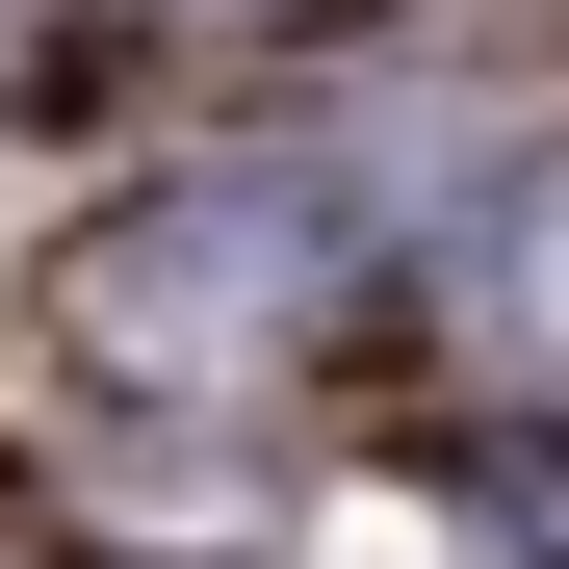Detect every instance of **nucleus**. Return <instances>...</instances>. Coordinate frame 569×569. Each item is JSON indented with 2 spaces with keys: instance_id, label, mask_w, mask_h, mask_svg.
I'll return each mask as SVG.
<instances>
[{
  "instance_id": "f03ea898",
  "label": "nucleus",
  "mask_w": 569,
  "mask_h": 569,
  "mask_svg": "<svg viewBox=\"0 0 569 569\" xmlns=\"http://www.w3.org/2000/svg\"><path fill=\"white\" fill-rule=\"evenodd\" d=\"M466 518H492L518 569H569V440H466Z\"/></svg>"
},
{
  "instance_id": "f257e3e1",
  "label": "nucleus",
  "mask_w": 569,
  "mask_h": 569,
  "mask_svg": "<svg viewBox=\"0 0 569 569\" xmlns=\"http://www.w3.org/2000/svg\"><path fill=\"white\" fill-rule=\"evenodd\" d=\"M337 181L311 156H208V181H130L104 233L52 259V337L104 362V389H259V362L337 337Z\"/></svg>"
},
{
  "instance_id": "7ed1b4c3",
  "label": "nucleus",
  "mask_w": 569,
  "mask_h": 569,
  "mask_svg": "<svg viewBox=\"0 0 569 569\" xmlns=\"http://www.w3.org/2000/svg\"><path fill=\"white\" fill-rule=\"evenodd\" d=\"M156 27H337V0H156Z\"/></svg>"
}]
</instances>
